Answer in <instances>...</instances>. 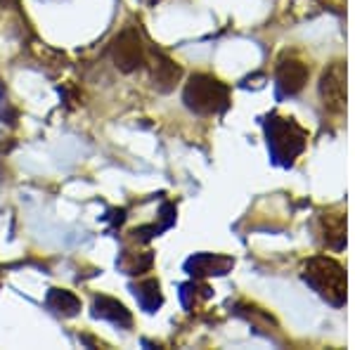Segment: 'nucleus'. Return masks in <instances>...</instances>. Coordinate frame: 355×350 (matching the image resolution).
Wrapping results in <instances>:
<instances>
[{
    "label": "nucleus",
    "mask_w": 355,
    "mask_h": 350,
    "mask_svg": "<svg viewBox=\"0 0 355 350\" xmlns=\"http://www.w3.org/2000/svg\"><path fill=\"white\" fill-rule=\"evenodd\" d=\"M185 107L194 114L202 116H214V114H223L230 107V90L218 78L209 76V73H194L185 85L182 93Z\"/></svg>",
    "instance_id": "obj_1"
},
{
    "label": "nucleus",
    "mask_w": 355,
    "mask_h": 350,
    "mask_svg": "<svg viewBox=\"0 0 355 350\" xmlns=\"http://www.w3.org/2000/svg\"><path fill=\"white\" fill-rule=\"evenodd\" d=\"M303 279L313 286L322 298H327L334 306H341L343 298H346V274H343V268L331 258L318 256L311 258L306 263V272H303Z\"/></svg>",
    "instance_id": "obj_2"
},
{
    "label": "nucleus",
    "mask_w": 355,
    "mask_h": 350,
    "mask_svg": "<svg viewBox=\"0 0 355 350\" xmlns=\"http://www.w3.org/2000/svg\"><path fill=\"white\" fill-rule=\"evenodd\" d=\"M266 133H268V145H270L275 159L282 164H294V159L306 149L308 133L294 121V119L268 116Z\"/></svg>",
    "instance_id": "obj_3"
},
{
    "label": "nucleus",
    "mask_w": 355,
    "mask_h": 350,
    "mask_svg": "<svg viewBox=\"0 0 355 350\" xmlns=\"http://www.w3.org/2000/svg\"><path fill=\"white\" fill-rule=\"evenodd\" d=\"M112 60L119 71L133 73L140 67L147 64V48L142 43V36L135 26H125L121 33L112 41Z\"/></svg>",
    "instance_id": "obj_4"
},
{
    "label": "nucleus",
    "mask_w": 355,
    "mask_h": 350,
    "mask_svg": "<svg viewBox=\"0 0 355 350\" xmlns=\"http://www.w3.org/2000/svg\"><path fill=\"white\" fill-rule=\"evenodd\" d=\"M320 97L329 112H343V107H346V73H343L341 62L331 64L324 71L322 83H320Z\"/></svg>",
    "instance_id": "obj_5"
},
{
    "label": "nucleus",
    "mask_w": 355,
    "mask_h": 350,
    "mask_svg": "<svg viewBox=\"0 0 355 350\" xmlns=\"http://www.w3.org/2000/svg\"><path fill=\"white\" fill-rule=\"evenodd\" d=\"M182 76V69L178 62L171 60L168 55L159 53L154 50V64H152V81H154V88L159 93H171L175 88V83L180 81Z\"/></svg>",
    "instance_id": "obj_6"
},
{
    "label": "nucleus",
    "mask_w": 355,
    "mask_h": 350,
    "mask_svg": "<svg viewBox=\"0 0 355 350\" xmlns=\"http://www.w3.org/2000/svg\"><path fill=\"white\" fill-rule=\"evenodd\" d=\"M93 315L95 317L107 320V322H112L116 326H123V329H130V326H133V315H130V310L112 296H95Z\"/></svg>",
    "instance_id": "obj_7"
},
{
    "label": "nucleus",
    "mask_w": 355,
    "mask_h": 350,
    "mask_svg": "<svg viewBox=\"0 0 355 350\" xmlns=\"http://www.w3.org/2000/svg\"><path fill=\"white\" fill-rule=\"evenodd\" d=\"M308 81V67L299 60H284L277 67V85L284 95H296Z\"/></svg>",
    "instance_id": "obj_8"
},
{
    "label": "nucleus",
    "mask_w": 355,
    "mask_h": 350,
    "mask_svg": "<svg viewBox=\"0 0 355 350\" xmlns=\"http://www.w3.org/2000/svg\"><path fill=\"white\" fill-rule=\"evenodd\" d=\"M234 265L232 258L216 254H199L187 261V272L192 277H209V274H225Z\"/></svg>",
    "instance_id": "obj_9"
},
{
    "label": "nucleus",
    "mask_w": 355,
    "mask_h": 350,
    "mask_svg": "<svg viewBox=\"0 0 355 350\" xmlns=\"http://www.w3.org/2000/svg\"><path fill=\"white\" fill-rule=\"evenodd\" d=\"M45 303H48V308L53 310V313L62 315V317H73V315H78V310H81L78 296L69 289H50Z\"/></svg>",
    "instance_id": "obj_10"
},
{
    "label": "nucleus",
    "mask_w": 355,
    "mask_h": 350,
    "mask_svg": "<svg viewBox=\"0 0 355 350\" xmlns=\"http://www.w3.org/2000/svg\"><path fill=\"white\" fill-rule=\"evenodd\" d=\"M133 291H135V298H137V303L142 306V310L154 313V310L162 308L164 296H162V286H159L157 279H145V282L133 286Z\"/></svg>",
    "instance_id": "obj_11"
},
{
    "label": "nucleus",
    "mask_w": 355,
    "mask_h": 350,
    "mask_svg": "<svg viewBox=\"0 0 355 350\" xmlns=\"http://www.w3.org/2000/svg\"><path fill=\"white\" fill-rule=\"evenodd\" d=\"M150 3H152V5H154V3H157V0H150Z\"/></svg>",
    "instance_id": "obj_12"
}]
</instances>
